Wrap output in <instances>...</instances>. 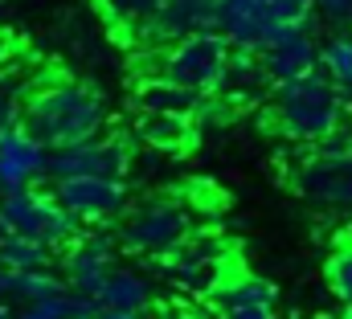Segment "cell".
<instances>
[{
  "label": "cell",
  "mask_w": 352,
  "mask_h": 319,
  "mask_svg": "<svg viewBox=\"0 0 352 319\" xmlns=\"http://www.w3.org/2000/svg\"><path fill=\"white\" fill-rule=\"evenodd\" d=\"M107 119H111L107 98L94 86H82V82L50 86L37 98H29V107L21 111V127H29V135H37L50 152L66 148V144H78V140H90V135H102Z\"/></svg>",
  "instance_id": "cell-1"
},
{
  "label": "cell",
  "mask_w": 352,
  "mask_h": 319,
  "mask_svg": "<svg viewBox=\"0 0 352 319\" xmlns=\"http://www.w3.org/2000/svg\"><path fill=\"white\" fill-rule=\"evenodd\" d=\"M274 115H278V131L287 140L320 144L328 131L344 127L349 98L324 70H311V74H299V78L274 86Z\"/></svg>",
  "instance_id": "cell-2"
},
{
  "label": "cell",
  "mask_w": 352,
  "mask_h": 319,
  "mask_svg": "<svg viewBox=\"0 0 352 319\" xmlns=\"http://www.w3.org/2000/svg\"><path fill=\"white\" fill-rule=\"evenodd\" d=\"M0 213L12 234H25L50 250H70L82 238V221L54 192H37V188L8 192V197H0Z\"/></svg>",
  "instance_id": "cell-3"
},
{
  "label": "cell",
  "mask_w": 352,
  "mask_h": 319,
  "mask_svg": "<svg viewBox=\"0 0 352 319\" xmlns=\"http://www.w3.org/2000/svg\"><path fill=\"white\" fill-rule=\"evenodd\" d=\"M188 230H192V217L184 205H176L168 197H152L144 201L119 230V245L127 254H148V258H164L173 254L176 245L188 241Z\"/></svg>",
  "instance_id": "cell-4"
},
{
  "label": "cell",
  "mask_w": 352,
  "mask_h": 319,
  "mask_svg": "<svg viewBox=\"0 0 352 319\" xmlns=\"http://www.w3.org/2000/svg\"><path fill=\"white\" fill-rule=\"evenodd\" d=\"M230 58H234V45H230V37L221 29L192 33V37L176 41V50L164 58V78L180 82V86H192L201 94H213V90L226 86Z\"/></svg>",
  "instance_id": "cell-5"
},
{
  "label": "cell",
  "mask_w": 352,
  "mask_h": 319,
  "mask_svg": "<svg viewBox=\"0 0 352 319\" xmlns=\"http://www.w3.org/2000/svg\"><path fill=\"white\" fill-rule=\"evenodd\" d=\"M131 168V144L123 135H90L50 152V176H111L123 180Z\"/></svg>",
  "instance_id": "cell-6"
},
{
  "label": "cell",
  "mask_w": 352,
  "mask_h": 319,
  "mask_svg": "<svg viewBox=\"0 0 352 319\" xmlns=\"http://www.w3.org/2000/svg\"><path fill=\"white\" fill-rule=\"evenodd\" d=\"M295 192L328 213H352V152L344 156H311L295 172Z\"/></svg>",
  "instance_id": "cell-7"
},
{
  "label": "cell",
  "mask_w": 352,
  "mask_h": 319,
  "mask_svg": "<svg viewBox=\"0 0 352 319\" xmlns=\"http://www.w3.org/2000/svg\"><path fill=\"white\" fill-rule=\"evenodd\" d=\"M54 197L78 221H115L127 213V184L111 176H62L54 180Z\"/></svg>",
  "instance_id": "cell-8"
},
{
  "label": "cell",
  "mask_w": 352,
  "mask_h": 319,
  "mask_svg": "<svg viewBox=\"0 0 352 319\" xmlns=\"http://www.w3.org/2000/svg\"><path fill=\"white\" fill-rule=\"evenodd\" d=\"M221 21V0H164L144 25L140 37L160 45V41H184L192 33H213Z\"/></svg>",
  "instance_id": "cell-9"
},
{
  "label": "cell",
  "mask_w": 352,
  "mask_h": 319,
  "mask_svg": "<svg viewBox=\"0 0 352 319\" xmlns=\"http://www.w3.org/2000/svg\"><path fill=\"white\" fill-rule=\"evenodd\" d=\"M217 29L230 37L234 50H266L274 37H283L291 25L278 21L270 0H221Z\"/></svg>",
  "instance_id": "cell-10"
},
{
  "label": "cell",
  "mask_w": 352,
  "mask_h": 319,
  "mask_svg": "<svg viewBox=\"0 0 352 319\" xmlns=\"http://www.w3.org/2000/svg\"><path fill=\"white\" fill-rule=\"evenodd\" d=\"M45 172H50V148L37 135H29V127L16 123L0 135V197L33 188V180Z\"/></svg>",
  "instance_id": "cell-11"
},
{
  "label": "cell",
  "mask_w": 352,
  "mask_h": 319,
  "mask_svg": "<svg viewBox=\"0 0 352 319\" xmlns=\"http://www.w3.org/2000/svg\"><path fill=\"white\" fill-rule=\"evenodd\" d=\"M115 250H119V241L111 238V234H82V238L74 241L66 250V283H70V291L98 299L102 283L119 266L115 262Z\"/></svg>",
  "instance_id": "cell-12"
},
{
  "label": "cell",
  "mask_w": 352,
  "mask_h": 319,
  "mask_svg": "<svg viewBox=\"0 0 352 319\" xmlns=\"http://www.w3.org/2000/svg\"><path fill=\"white\" fill-rule=\"evenodd\" d=\"M311 29L316 25H291L283 37H274L266 50H258V58H263V66H266V74H270L274 86L320 70V45H316Z\"/></svg>",
  "instance_id": "cell-13"
},
{
  "label": "cell",
  "mask_w": 352,
  "mask_h": 319,
  "mask_svg": "<svg viewBox=\"0 0 352 319\" xmlns=\"http://www.w3.org/2000/svg\"><path fill=\"white\" fill-rule=\"evenodd\" d=\"M217 241L213 238H197L184 241L173 250V262H168V274H173L176 287L184 291H209L213 278H217Z\"/></svg>",
  "instance_id": "cell-14"
},
{
  "label": "cell",
  "mask_w": 352,
  "mask_h": 319,
  "mask_svg": "<svg viewBox=\"0 0 352 319\" xmlns=\"http://www.w3.org/2000/svg\"><path fill=\"white\" fill-rule=\"evenodd\" d=\"M152 303V287L140 270H127V266H115L111 278L102 283L98 291V307L102 311H144Z\"/></svg>",
  "instance_id": "cell-15"
},
{
  "label": "cell",
  "mask_w": 352,
  "mask_h": 319,
  "mask_svg": "<svg viewBox=\"0 0 352 319\" xmlns=\"http://www.w3.org/2000/svg\"><path fill=\"white\" fill-rule=\"evenodd\" d=\"M201 102H205L201 90L180 86L173 78H152L140 90V107L152 115H192V111H201Z\"/></svg>",
  "instance_id": "cell-16"
},
{
  "label": "cell",
  "mask_w": 352,
  "mask_h": 319,
  "mask_svg": "<svg viewBox=\"0 0 352 319\" xmlns=\"http://www.w3.org/2000/svg\"><path fill=\"white\" fill-rule=\"evenodd\" d=\"M320 70L340 86V94L349 98V107H352V33L340 29V33H332L320 45Z\"/></svg>",
  "instance_id": "cell-17"
},
{
  "label": "cell",
  "mask_w": 352,
  "mask_h": 319,
  "mask_svg": "<svg viewBox=\"0 0 352 319\" xmlns=\"http://www.w3.org/2000/svg\"><path fill=\"white\" fill-rule=\"evenodd\" d=\"M0 266H8V270H45V266H54V250L25 238V234H8L0 241Z\"/></svg>",
  "instance_id": "cell-18"
},
{
  "label": "cell",
  "mask_w": 352,
  "mask_h": 319,
  "mask_svg": "<svg viewBox=\"0 0 352 319\" xmlns=\"http://www.w3.org/2000/svg\"><path fill=\"white\" fill-rule=\"evenodd\" d=\"M278 303V291L274 283L266 278H234L226 291H221V307H274Z\"/></svg>",
  "instance_id": "cell-19"
},
{
  "label": "cell",
  "mask_w": 352,
  "mask_h": 319,
  "mask_svg": "<svg viewBox=\"0 0 352 319\" xmlns=\"http://www.w3.org/2000/svg\"><path fill=\"white\" fill-rule=\"evenodd\" d=\"M62 274H54L50 266L45 270H12V299H21V303H41V299H50V295H58L62 291Z\"/></svg>",
  "instance_id": "cell-20"
},
{
  "label": "cell",
  "mask_w": 352,
  "mask_h": 319,
  "mask_svg": "<svg viewBox=\"0 0 352 319\" xmlns=\"http://www.w3.org/2000/svg\"><path fill=\"white\" fill-rule=\"evenodd\" d=\"M184 131H188L184 115H152V111H144L140 135H144L148 144H156V148H176V144L184 140Z\"/></svg>",
  "instance_id": "cell-21"
},
{
  "label": "cell",
  "mask_w": 352,
  "mask_h": 319,
  "mask_svg": "<svg viewBox=\"0 0 352 319\" xmlns=\"http://www.w3.org/2000/svg\"><path fill=\"white\" fill-rule=\"evenodd\" d=\"M160 4H164V0H102L107 16H111V21H119V25H127V29H140V25H144Z\"/></svg>",
  "instance_id": "cell-22"
},
{
  "label": "cell",
  "mask_w": 352,
  "mask_h": 319,
  "mask_svg": "<svg viewBox=\"0 0 352 319\" xmlns=\"http://www.w3.org/2000/svg\"><path fill=\"white\" fill-rule=\"evenodd\" d=\"M328 287H332V295L344 307H352V241L344 250L332 254V262H328Z\"/></svg>",
  "instance_id": "cell-23"
},
{
  "label": "cell",
  "mask_w": 352,
  "mask_h": 319,
  "mask_svg": "<svg viewBox=\"0 0 352 319\" xmlns=\"http://www.w3.org/2000/svg\"><path fill=\"white\" fill-rule=\"evenodd\" d=\"M270 8L287 25H316V0H270Z\"/></svg>",
  "instance_id": "cell-24"
},
{
  "label": "cell",
  "mask_w": 352,
  "mask_h": 319,
  "mask_svg": "<svg viewBox=\"0 0 352 319\" xmlns=\"http://www.w3.org/2000/svg\"><path fill=\"white\" fill-rule=\"evenodd\" d=\"M316 12H320V21H328L336 29L352 25V0H316Z\"/></svg>",
  "instance_id": "cell-25"
},
{
  "label": "cell",
  "mask_w": 352,
  "mask_h": 319,
  "mask_svg": "<svg viewBox=\"0 0 352 319\" xmlns=\"http://www.w3.org/2000/svg\"><path fill=\"white\" fill-rule=\"evenodd\" d=\"M21 123V107H16V94L8 90V86H0V135L8 131V127H16Z\"/></svg>",
  "instance_id": "cell-26"
},
{
  "label": "cell",
  "mask_w": 352,
  "mask_h": 319,
  "mask_svg": "<svg viewBox=\"0 0 352 319\" xmlns=\"http://www.w3.org/2000/svg\"><path fill=\"white\" fill-rule=\"evenodd\" d=\"M221 319H274V307H221Z\"/></svg>",
  "instance_id": "cell-27"
},
{
  "label": "cell",
  "mask_w": 352,
  "mask_h": 319,
  "mask_svg": "<svg viewBox=\"0 0 352 319\" xmlns=\"http://www.w3.org/2000/svg\"><path fill=\"white\" fill-rule=\"evenodd\" d=\"M16 319H58V316H54L45 303H25V311H21Z\"/></svg>",
  "instance_id": "cell-28"
},
{
  "label": "cell",
  "mask_w": 352,
  "mask_h": 319,
  "mask_svg": "<svg viewBox=\"0 0 352 319\" xmlns=\"http://www.w3.org/2000/svg\"><path fill=\"white\" fill-rule=\"evenodd\" d=\"M8 299H12V270L0 266V303H8Z\"/></svg>",
  "instance_id": "cell-29"
},
{
  "label": "cell",
  "mask_w": 352,
  "mask_h": 319,
  "mask_svg": "<svg viewBox=\"0 0 352 319\" xmlns=\"http://www.w3.org/2000/svg\"><path fill=\"white\" fill-rule=\"evenodd\" d=\"M98 319H144V311H98Z\"/></svg>",
  "instance_id": "cell-30"
},
{
  "label": "cell",
  "mask_w": 352,
  "mask_h": 319,
  "mask_svg": "<svg viewBox=\"0 0 352 319\" xmlns=\"http://www.w3.org/2000/svg\"><path fill=\"white\" fill-rule=\"evenodd\" d=\"M8 234H12V230H8V221H4V213H0V241L8 238Z\"/></svg>",
  "instance_id": "cell-31"
},
{
  "label": "cell",
  "mask_w": 352,
  "mask_h": 319,
  "mask_svg": "<svg viewBox=\"0 0 352 319\" xmlns=\"http://www.w3.org/2000/svg\"><path fill=\"white\" fill-rule=\"evenodd\" d=\"M0 319H16V316H12V307H8V303H0Z\"/></svg>",
  "instance_id": "cell-32"
},
{
  "label": "cell",
  "mask_w": 352,
  "mask_h": 319,
  "mask_svg": "<svg viewBox=\"0 0 352 319\" xmlns=\"http://www.w3.org/2000/svg\"><path fill=\"white\" fill-rule=\"evenodd\" d=\"M0 58H4V33H0Z\"/></svg>",
  "instance_id": "cell-33"
},
{
  "label": "cell",
  "mask_w": 352,
  "mask_h": 319,
  "mask_svg": "<svg viewBox=\"0 0 352 319\" xmlns=\"http://www.w3.org/2000/svg\"><path fill=\"white\" fill-rule=\"evenodd\" d=\"M349 241H352V226H349Z\"/></svg>",
  "instance_id": "cell-34"
},
{
  "label": "cell",
  "mask_w": 352,
  "mask_h": 319,
  "mask_svg": "<svg viewBox=\"0 0 352 319\" xmlns=\"http://www.w3.org/2000/svg\"><path fill=\"white\" fill-rule=\"evenodd\" d=\"M349 319H352V307H349Z\"/></svg>",
  "instance_id": "cell-35"
}]
</instances>
